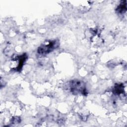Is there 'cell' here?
I'll return each instance as SVG.
<instances>
[{
    "label": "cell",
    "instance_id": "6da1fadb",
    "mask_svg": "<svg viewBox=\"0 0 127 127\" xmlns=\"http://www.w3.org/2000/svg\"><path fill=\"white\" fill-rule=\"evenodd\" d=\"M68 88L70 92L73 95L82 94L86 95L87 94V90L85 83L79 80H72L68 83Z\"/></svg>",
    "mask_w": 127,
    "mask_h": 127
},
{
    "label": "cell",
    "instance_id": "7a4b0ae2",
    "mask_svg": "<svg viewBox=\"0 0 127 127\" xmlns=\"http://www.w3.org/2000/svg\"><path fill=\"white\" fill-rule=\"evenodd\" d=\"M59 44V42L57 40L47 41L38 47L37 53L40 55H46L57 48Z\"/></svg>",
    "mask_w": 127,
    "mask_h": 127
},
{
    "label": "cell",
    "instance_id": "3957f363",
    "mask_svg": "<svg viewBox=\"0 0 127 127\" xmlns=\"http://www.w3.org/2000/svg\"><path fill=\"white\" fill-rule=\"evenodd\" d=\"M27 59V56L26 54H23L21 55L16 56L15 57L11 59L12 62H16V66L12 69L15 71H20L24 64L26 59Z\"/></svg>",
    "mask_w": 127,
    "mask_h": 127
},
{
    "label": "cell",
    "instance_id": "277c9868",
    "mask_svg": "<svg viewBox=\"0 0 127 127\" xmlns=\"http://www.w3.org/2000/svg\"><path fill=\"white\" fill-rule=\"evenodd\" d=\"M124 88V86L122 83L116 84L113 89V92L114 93V94H116L117 95L124 94V91H125Z\"/></svg>",
    "mask_w": 127,
    "mask_h": 127
},
{
    "label": "cell",
    "instance_id": "5b68a950",
    "mask_svg": "<svg viewBox=\"0 0 127 127\" xmlns=\"http://www.w3.org/2000/svg\"><path fill=\"white\" fill-rule=\"evenodd\" d=\"M118 14H123L127 10V1H121L120 4L118 6L116 9Z\"/></svg>",
    "mask_w": 127,
    "mask_h": 127
},
{
    "label": "cell",
    "instance_id": "8992f818",
    "mask_svg": "<svg viewBox=\"0 0 127 127\" xmlns=\"http://www.w3.org/2000/svg\"><path fill=\"white\" fill-rule=\"evenodd\" d=\"M11 122L13 124H18L20 122V119L18 117H14L11 120Z\"/></svg>",
    "mask_w": 127,
    "mask_h": 127
}]
</instances>
